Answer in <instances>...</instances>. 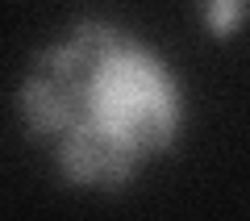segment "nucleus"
<instances>
[{"mask_svg": "<svg viewBox=\"0 0 250 221\" xmlns=\"http://www.w3.org/2000/svg\"><path fill=\"white\" fill-rule=\"evenodd\" d=\"M83 121L96 130L108 155H125L146 167V159L167 155L179 138V84L150 46L125 38L92 67L83 92Z\"/></svg>", "mask_w": 250, "mask_h": 221, "instance_id": "obj_1", "label": "nucleus"}, {"mask_svg": "<svg viewBox=\"0 0 250 221\" xmlns=\"http://www.w3.org/2000/svg\"><path fill=\"white\" fill-rule=\"evenodd\" d=\"M83 88H59L50 75H38V71H25L17 84V105L21 121H25V138L38 142V146H59L71 125L83 121Z\"/></svg>", "mask_w": 250, "mask_h": 221, "instance_id": "obj_2", "label": "nucleus"}, {"mask_svg": "<svg viewBox=\"0 0 250 221\" xmlns=\"http://www.w3.org/2000/svg\"><path fill=\"white\" fill-rule=\"evenodd\" d=\"M54 163H59V179L71 188H100V171H104V146H100L96 130L88 121L71 125V133L54 146Z\"/></svg>", "mask_w": 250, "mask_h": 221, "instance_id": "obj_3", "label": "nucleus"}, {"mask_svg": "<svg viewBox=\"0 0 250 221\" xmlns=\"http://www.w3.org/2000/svg\"><path fill=\"white\" fill-rule=\"evenodd\" d=\"M246 13H250V0H208L205 9H200V17H205L213 38H229V34H238Z\"/></svg>", "mask_w": 250, "mask_h": 221, "instance_id": "obj_4", "label": "nucleus"}]
</instances>
